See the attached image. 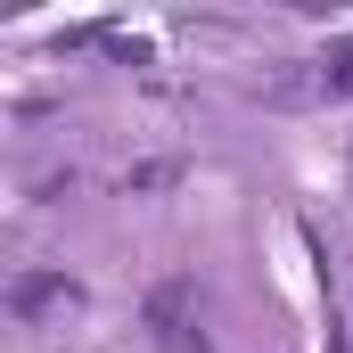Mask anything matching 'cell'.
<instances>
[{
    "label": "cell",
    "instance_id": "obj_1",
    "mask_svg": "<svg viewBox=\"0 0 353 353\" xmlns=\"http://www.w3.org/2000/svg\"><path fill=\"white\" fill-rule=\"evenodd\" d=\"M140 321H148V337H157V345H181V337L197 329V279H189V271L157 279V288H148V304H140Z\"/></svg>",
    "mask_w": 353,
    "mask_h": 353
},
{
    "label": "cell",
    "instance_id": "obj_2",
    "mask_svg": "<svg viewBox=\"0 0 353 353\" xmlns=\"http://www.w3.org/2000/svg\"><path fill=\"white\" fill-rule=\"evenodd\" d=\"M74 296H83V288H74L66 271H17V279H8V312H17V321H41V312H58V304H74Z\"/></svg>",
    "mask_w": 353,
    "mask_h": 353
},
{
    "label": "cell",
    "instance_id": "obj_3",
    "mask_svg": "<svg viewBox=\"0 0 353 353\" xmlns=\"http://www.w3.org/2000/svg\"><path fill=\"white\" fill-rule=\"evenodd\" d=\"M189 165L181 157H165V165H140V173H123V189H165V181H181Z\"/></svg>",
    "mask_w": 353,
    "mask_h": 353
},
{
    "label": "cell",
    "instance_id": "obj_4",
    "mask_svg": "<svg viewBox=\"0 0 353 353\" xmlns=\"http://www.w3.org/2000/svg\"><path fill=\"white\" fill-rule=\"evenodd\" d=\"M321 74H329V90H353V50H329V66H321Z\"/></svg>",
    "mask_w": 353,
    "mask_h": 353
},
{
    "label": "cell",
    "instance_id": "obj_5",
    "mask_svg": "<svg viewBox=\"0 0 353 353\" xmlns=\"http://www.w3.org/2000/svg\"><path fill=\"white\" fill-rule=\"evenodd\" d=\"M321 353H353V345H345V321H337V312H329V337H321Z\"/></svg>",
    "mask_w": 353,
    "mask_h": 353
}]
</instances>
